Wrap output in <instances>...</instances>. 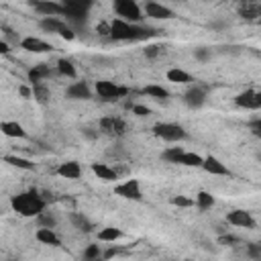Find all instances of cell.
I'll list each match as a JSON object with an SVG mask.
<instances>
[{
	"label": "cell",
	"mask_w": 261,
	"mask_h": 261,
	"mask_svg": "<svg viewBox=\"0 0 261 261\" xmlns=\"http://www.w3.org/2000/svg\"><path fill=\"white\" fill-rule=\"evenodd\" d=\"M155 35H159V31L151 29V27L133 24L122 18L110 20V39H114V41H143V39H149Z\"/></svg>",
	"instance_id": "cell-1"
},
{
	"label": "cell",
	"mask_w": 261,
	"mask_h": 261,
	"mask_svg": "<svg viewBox=\"0 0 261 261\" xmlns=\"http://www.w3.org/2000/svg\"><path fill=\"white\" fill-rule=\"evenodd\" d=\"M10 206L14 212H18L20 216H39L45 212V200L35 192V190H29V192H20L16 196H12L10 200Z\"/></svg>",
	"instance_id": "cell-2"
},
{
	"label": "cell",
	"mask_w": 261,
	"mask_h": 261,
	"mask_svg": "<svg viewBox=\"0 0 261 261\" xmlns=\"http://www.w3.org/2000/svg\"><path fill=\"white\" fill-rule=\"evenodd\" d=\"M153 135L167 143H179V141L188 139L186 128L177 122H157V124H153Z\"/></svg>",
	"instance_id": "cell-3"
},
{
	"label": "cell",
	"mask_w": 261,
	"mask_h": 261,
	"mask_svg": "<svg viewBox=\"0 0 261 261\" xmlns=\"http://www.w3.org/2000/svg\"><path fill=\"white\" fill-rule=\"evenodd\" d=\"M112 8L118 14V18H122L126 22H133V24H141V20L145 18L141 6L135 0H114Z\"/></svg>",
	"instance_id": "cell-4"
},
{
	"label": "cell",
	"mask_w": 261,
	"mask_h": 261,
	"mask_svg": "<svg viewBox=\"0 0 261 261\" xmlns=\"http://www.w3.org/2000/svg\"><path fill=\"white\" fill-rule=\"evenodd\" d=\"M94 90H96V94H98L102 100H108V102L120 100V98H124V96L128 94V88L118 86V84H114V82H110V80H98L96 86H94Z\"/></svg>",
	"instance_id": "cell-5"
},
{
	"label": "cell",
	"mask_w": 261,
	"mask_h": 261,
	"mask_svg": "<svg viewBox=\"0 0 261 261\" xmlns=\"http://www.w3.org/2000/svg\"><path fill=\"white\" fill-rule=\"evenodd\" d=\"M39 27L45 31V33H55V35H59V37H63V39H67V41H71L75 35H73V31H71V27L67 24V22H63L61 18H41L39 20Z\"/></svg>",
	"instance_id": "cell-6"
},
{
	"label": "cell",
	"mask_w": 261,
	"mask_h": 261,
	"mask_svg": "<svg viewBox=\"0 0 261 261\" xmlns=\"http://www.w3.org/2000/svg\"><path fill=\"white\" fill-rule=\"evenodd\" d=\"M98 128H100V133H104V135L122 137V135L126 133V122H124L120 116H104V118H100Z\"/></svg>",
	"instance_id": "cell-7"
},
{
	"label": "cell",
	"mask_w": 261,
	"mask_h": 261,
	"mask_svg": "<svg viewBox=\"0 0 261 261\" xmlns=\"http://www.w3.org/2000/svg\"><path fill=\"white\" fill-rule=\"evenodd\" d=\"M114 194L124 198V200H133V202H139L143 200V192H141V184L139 179H126L122 184H118L114 188Z\"/></svg>",
	"instance_id": "cell-8"
},
{
	"label": "cell",
	"mask_w": 261,
	"mask_h": 261,
	"mask_svg": "<svg viewBox=\"0 0 261 261\" xmlns=\"http://www.w3.org/2000/svg\"><path fill=\"white\" fill-rule=\"evenodd\" d=\"M90 2H63V14L73 20V22H84L88 18V10H90Z\"/></svg>",
	"instance_id": "cell-9"
},
{
	"label": "cell",
	"mask_w": 261,
	"mask_h": 261,
	"mask_svg": "<svg viewBox=\"0 0 261 261\" xmlns=\"http://www.w3.org/2000/svg\"><path fill=\"white\" fill-rule=\"evenodd\" d=\"M31 6L43 18H59L63 14V4H59L55 0H37V2H31Z\"/></svg>",
	"instance_id": "cell-10"
},
{
	"label": "cell",
	"mask_w": 261,
	"mask_h": 261,
	"mask_svg": "<svg viewBox=\"0 0 261 261\" xmlns=\"http://www.w3.org/2000/svg\"><path fill=\"white\" fill-rule=\"evenodd\" d=\"M206 92H208L206 86H202V84H192V86L186 90V94H184V102H186L190 108H202L204 102H206Z\"/></svg>",
	"instance_id": "cell-11"
},
{
	"label": "cell",
	"mask_w": 261,
	"mask_h": 261,
	"mask_svg": "<svg viewBox=\"0 0 261 261\" xmlns=\"http://www.w3.org/2000/svg\"><path fill=\"white\" fill-rule=\"evenodd\" d=\"M143 10H145V14H147L149 18H157V20H169V18L175 16V12H173L169 6L159 4V2H153V0L145 2V4H143Z\"/></svg>",
	"instance_id": "cell-12"
},
{
	"label": "cell",
	"mask_w": 261,
	"mask_h": 261,
	"mask_svg": "<svg viewBox=\"0 0 261 261\" xmlns=\"http://www.w3.org/2000/svg\"><path fill=\"white\" fill-rule=\"evenodd\" d=\"M226 220H228V224H232V226H241V228H255V218L251 216V212H249V210H241V208L230 210V212L226 214Z\"/></svg>",
	"instance_id": "cell-13"
},
{
	"label": "cell",
	"mask_w": 261,
	"mask_h": 261,
	"mask_svg": "<svg viewBox=\"0 0 261 261\" xmlns=\"http://www.w3.org/2000/svg\"><path fill=\"white\" fill-rule=\"evenodd\" d=\"M237 12L241 18L245 20H261V2H251V0H245L237 6Z\"/></svg>",
	"instance_id": "cell-14"
},
{
	"label": "cell",
	"mask_w": 261,
	"mask_h": 261,
	"mask_svg": "<svg viewBox=\"0 0 261 261\" xmlns=\"http://www.w3.org/2000/svg\"><path fill=\"white\" fill-rule=\"evenodd\" d=\"M234 102H237L239 108H245V110H259V108H261L255 90H245V92H241V94L234 98Z\"/></svg>",
	"instance_id": "cell-15"
},
{
	"label": "cell",
	"mask_w": 261,
	"mask_h": 261,
	"mask_svg": "<svg viewBox=\"0 0 261 261\" xmlns=\"http://www.w3.org/2000/svg\"><path fill=\"white\" fill-rule=\"evenodd\" d=\"M20 47H22L24 51H29V53H47V51L53 49L47 41H43V39H39V37H24V39L20 41Z\"/></svg>",
	"instance_id": "cell-16"
},
{
	"label": "cell",
	"mask_w": 261,
	"mask_h": 261,
	"mask_svg": "<svg viewBox=\"0 0 261 261\" xmlns=\"http://www.w3.org/2000/svg\"><path fill=\"white\" fill-rule=\"evenodd\" d=\"M65 96L69 100H90L92 98V92H90V88H88L86 82H73V84L67 86Z\"/></svg>",
	"instance_id": "cell-17"
},
{
	"label": "cell",
	"mask_w": 261,
	"mask_h": 261,
	"mask_svg": "<svg viewBox=\"0 0 261 261\" xmlns=\"http://www.w3.org/2000/svg\"><path fill=\"white\" fill-rule=\"evenodd\" d=\"M202 169H204V171H208V173H212V175H228V173H230V171H228V167H226L220 159H216L214 155L204 157Z\"/></svg>",
	"instance_id": "cell-18"
},
{
	"label": "cell",
	"mask_w": 261,
	"mask_h": 261,
	"mask_svg": "<svg viewBox=\"0 0 261 261\" xmlns=\"http://www.w3.org/2000/svg\"><path fill=\"white\" fill-rule=\"evenodd\" d=\"M0 130H2V135L12 137V139H24L27 137V130L16 120H2L0 122Z\"/></svg>",
	"instance_id": "cell-19"
},
{
	"label": "cell",
	"mask_w": 261,
	"mask_h": 261,
	"mask_svg": "<svg viewBox=\"0 0 261 261\" xmlns=\"http://www.w3.org/2000/svg\"><path fill=\"white\" fill-rule=\"evenodd\" d=\"M57 173L65 179H77L82 175V165L77 161H65L57 167Z\"/></svg>",
	"instance_id": "cell-20"
},
{
	"label": "cell",
	"mask_w": 261,
	"mask_h": 261,
	"mask_svg": "<svg viewBox=\"0 0 261 261\" xmlns=\"http://www.w3.org/2000/svg\"><path fill=\"white\" fill-rule=\"evenodd\" d=\"M92 171H94V175L98 177V179H102V181H114V179H118V173L112 169V167H108L106 163H92Z\"/></svg>",
	"instance_id": "cell-21"
},
{
	"label": "cell",
	"mask_w": 261,
	"mask_h": 261,
	"mask_svg": "<svg viewBox=\"0 0 261 261\" xmlns=\"http://www.w3.org/2000/svg\"><path fill=\"white\" fill-rule=\"evenodd\" d=\"M49 75H51V69H49L47 63H39V65H35V67L29 71V80H31L33 86L43 84V80H47Z\"/></svg>",
	"instance_id": "cell-22"
},
{
	"label": "cell",
	"mask_w": 261,
	"mask_h": 261,
	"mask_svg": "<svg viewBox=\"0 0 261 261\" xmlns=\"http://www.w3.org/2000/svg\"><path fill=\"white\" fill-rule=\"evenodd\" d=\"M35 237H37V241H39V243L49 245V247H59V245H61V241H59V237L55 234V230H53V228H39Z\"/></svg>",
	"instance_id": "cell-23"
},
{
	"label": "cell",
	"mask_w": 261,
	"mask_h": 261,
	"mask_svg": "<svg viewBox=\"0 0 261 261\" xmlns=\"http://www.w3.org/2000/svg\"><path fill=\"white\" fill-rule=\"evenodd\" d=\"M165 75H167V80L173 82V84H192V82H194L192 75H190L188 71L179 69V67H171V69H167Z\"/></svg>",
	"instance_id": "cell-24"
},
{
	"label": "cell",
	"mask_w": 261,
	"mask_h": 261,
	"mask_svg": "<svg viewBox=\"0 0 261 261\" xmlns=\"http://www.w3.org/2000/svg\"><path fill=\"white\" fill-rule=\"evenodd\" d=\"M4 163L12 165V167H18V169H35V163L31 159H24V157H18V155H4Z\"/></svg>",
	"instance_id": "cell-25"
},
{
	"label": "cell",
	"mask_w": 261,
	"mask_h": 261,
	"mask_svg": "<svg viewBox=\"0 0 261 261\" xmlns=\"http://www.w3.org/2000/svg\"><path fill=\"white\" fill-rule=\"evenodd\" d=\"M141 92H143L145 96L155 98V100H167V98H169V92H167L163 86H157V84H149V86H145Z\"/></svg>",
	"instance_id": "cell-26"
},
{
	"label": "cell",
	"mask_w": 261,
	"mask_h": 261,
	"mask_svg": "<svg viewBox=\"0 0 261 261\" xmlns=\"http://www.w3.org/2000/svg\"><path fill=\"white\" fill-rule=\"evenodd\" d=\"M69 220H71V224L77 228V230H82V232H90L92 228H94V224L88 220V216H84L82 212H73L71 216H69Z\"/></svg>",
	"instance_id": "cell-27"
},
{
	"label": "cell",
	"mask_w": 261,
	"mask_h": 261,
	"mask_svg": "<svg viewBox=\"0 0 261 261\" xmlns=\"http://www.w3.org/2000/svg\"><path fill=\"white\" fill-rule=\"evenodd\" d=\"M118 239H122V230L116 226H106L98 232V241H102V243H114Z\"/></svg>",
	"instance_id": "cell-28"
},
{
	"label": "cell",
	"mask_w": 261,
	"mask_h": 261,
	"mask_svg": "<svg viewBox=\"0 0 261 261\" xmlns=\"http://www.w3.org/2000/svg\"><path fill=\"white\" fill-rule=\"evenodd\" d=\"M202 163H204V157L194 151H186L179 159V165H186V167H202Z\"/></svg>",
	"instance_id": "cell-29"
},
{
	"label": "cell",
	"mask_w": 261,
	"mask_h": 261,
	"mask_svg": "<svg viewBox=\"0 0 261 261\" xmlns=\"http://www.w3.org/2000/svg\"><path fill=\"white\" fill-rule=\"evenodd\" d=\"M214 196L210 194V192H198L196 194V206H198V210H202V212H206V210H210L212 206H214Z\"/></svg>",
	"instance_id": "cell-30"
},
{
	"label": "cell",
	"mask_w": 261,
	"mask_h": 261,
	"mask_svg": "<svg viewBox=\"0 0 261 261\" xmlns=\"http://www.w3.org/2000/svg\"><path fill=\"white\" fill-rule=\"evenodd\" d=\"M31 88H33V98H35L39 104L49 102V98H51V90H49V86H45V84H37V86H31Z\"/></svg>",
	"instance_id": "cell-31"
},
{
	"label": "cell",
	"mask_w": 261,
	"mask_h": 261,
	"mask_svg": "<svg viewBox=\"0 0 261 261\" xmlns=\"http://www.w3.org/2000/svg\"><path fill=\"white\" fill-rule=\"evenodd\" d=\"M184 153H186V151H184L181 147H167V149L161 153V159H165L167 163H177V165H179V159H181Z\"/></svg>",
	"instance_id": "cell-32"
},
{
	"label": "cell",
	"mask_w": 261,
	"mask_h": 261,
	"mask_svg": "<svg viewBox=\"0 0 261 261\" xmlns=\"http://www.w3.org/2000/svg\"><path fill=\"white\" fill-rule=\"evenodd\" d=\"M57 71H59L61 75H65V77H75V75H77L75 65H73L69 59H65V57H61V59L57 61Z\"/></svg>",
	"instance_id": "cell-33"
},
{
	"label": "cell",
	"mask_w": 261,
	"mask_h": 261,
	"mask_svg": "<svg viewBox=\"0 0 261 261\" xmlns=\"http://www.w3.org/2000/svg\"><path fill=\"white\" fill-rule=\"evenodd\" d=\"M100 255H102V251H100V245H88L86 249H84V253H82V259L84 261H98L100 259Z\"/></svg>",
	"instance_id": "cell-34"
},
{
	"label": "cell",
	"mask_w": 261,
	"mask_h": 261,
	"mask_svg": "<svg viewBox=\"0 0 261 261\" xmlns=\"http://www.w3.org/2000/svg\"><path fill=\"white\" fill-rule=\"evenodd\" d=\"M37 224H39V228H55L57 220L51 212H43V214L37 216Z\"/></svg>",
	"instance_id": "cell-35"
},
{
	"label": "cell",
	"mask_w": 261,
	"mask_h": 261,
	"mask_svg": "<svg viewBox=\"0 0 261 261\" xmlns=\"http://www.w3.org/2000/svg\"><path fill=\"white\" fill-rule=\"evenodd\" d=\"M171 204L173 206H181V208H190V206H196V200H192L188 196H173L171 198Z\"/></svg>",
	"instance_id": "cell-36"
},
{
	"label": "cell",
	"mask_w": 261,
	"mask_h": 261,
	"mask_svg": "<svg viewBox=\"0 0 261 261\" xmlns=\"http://www.w3.org/2000/svg\"><path fill=\"white\" fill-rule=\"evenodd\" d=\"M247 255L253 261H261V247H259V243H249L247 245Z\"/></svg>",
	"instance_id": "cell-37"
},
{
	"label": "cell",
	"mask_w": 261,
	"mask_h": 261,
	"mask_svg": "<svg viewBox=\"0 0 261 261\" xmlns=\"http://www.w3.org/2000/svg\"><path fill=\"white\" fill-rule=\"evenodd\" d=\"M194 57H196L198 61H208V59H210V49H206V47H198V49L194 51Z\"/></svg>",
	"instance_id": "cell-38"
},
{
	"label": "cell",
	"mask_w": 261,
	"mask_h": 261,
	"mask_svg": "<svg viewBox=\"0 0 261 261\" xmlns=\"http://www.w3.org/2000/svg\"><path fill=\"white\" fill-rule=\"evenodd\" d=\"M130 110H133L137 116H149V114H151V110H149L147 106H143V104H133Z\"/></svg>",
	"instance_id": "cell-39"
},
{
	"label": "cell",
	"mask_w": 261,
	"mask_h": 261,
	"mask_svg": "<svg viewBox=\"0 0 261 261\" xmlns=\"http://www.w3.org/2000/svg\"><path fill=\"white\" fill-rule=\"evenodd\" d=\"M96 31H98V35L100 37H110V22H100L98 27H96Z\"/></svg>",
	"instance_id": "cell-40"
},
{
	"label": "cell",
	"mask_w": 261,
	"mask_h": 261,
	"mask_svg": "<svg viewBox=\"0 0 261 261\" xmlns=\"http://www.w3.org/2000/svg\"><path fill=\"white\" fill-rule=\"evenodd\" d=\"M143 53H145V57H147V59H153V57H157V55H159V47H157V45H147Z\"/></svg>",
	"instance_id": "cell-41"
},
{
	"label": "cell",
	"mask_w": 261,
	"mask_h": 261,
	"mask_svg": "<svg viewBox=\"0 0 261 261\" xmlns=\"http://www.w3.org/2000/svg\"><path fill=\"white\" fill-rule=\"evenodd\" d=\"M18 94H20L22 98H33V88H29V86H18Z\"/></svg>",
	"instance_id": "cell-42"
},
{
	"label": "cell",
	"mask_w": 261,
	"mask_h": 261,
	"mask_svg": "<svg viewBox=\"0 0 261 261\" xmlns=\"http://www.w3.org/2000/svg\"><path fill=\"white\" fill-rule=\"evenodd\" d=\"M251 130H253V135L261 137V118H259V120H253V122H251Z\"/></svg>",
	"instance_id": "cell-43"
},
{
	"label": "cell",
	"mask_w": 261,
	"mask_h": 261,
	"mask_svg": "<svg viewBox=\"0 0 261 261\" xmlns=\"http://www.w3.org/2000/svg\"><path fill=\"white\" fill-rule=\"evenodd\" d=\"M220 243H224V245H234V243H239V239H237V237H220Z\"/></svg>",
	"instance_id": "cell-44"
},
{
	"label": "cell",
	"mask_w": 261,
	"mask_h": 261,
	"mask_svg": "<svg viewBox=\"0 0 261 261\" xmlns=\"http://www.w3.org/2000/svg\"><path fill=\"white\" fill-rule=\"evenodd\" d=\"M116 253H118V249H116V247H110L108 251H104V259H112Z\"/></svg>",
	"instance_id": "cell-45"
},
{
	"label": "cell",
	"mask_w": 261,
	"mask_h": 261,
	"mask_svg": "<svg viewBox=\"0 0 261 261\" xmlns=\"http://www.w3.org/2000/svg\"><path fill=\"white\" fill-rule=\"evenodd\" d=\"M8 51H10V45H8V43L2 39V41H0V53H2V55H6Z\"/></svg>",
	"instance_id": "cell-46"
},
{
	"label": "cell",
	"mask_w": 261,
	"mask_h": 261,
	"mask_svg": "<svg viewBox=\"0 0 261 261\" xmlns=\"http://www.w3.org/2000/svg\"><path fill=\"white\" fill-rule=\"evenodd\" d=\"M257 98H259V104H261V92H257Z\"/></svg>",
	"instance_id": "cell-47"
},
{
	"label": "cell",
	"mask_w": 261,
	"mask_h": 261,
	"mask_svg": "<svg viewBox=\"0 0 261 261\" xmlns=\"http://www.w3.org/2000/svg\"><path fill=\"white\" fill-rule=\"evenodd\" d=\"M257 159H259V161H261V153H259V155H257Z\"/></svg>",
	"instance_id": "cell-48"
},
{
	"label": "cell",
	"mask_w": 261,
	"mask_h": 261,
	"mask_svg": "<svg viewBox=\"0 0 261 261\" xmlns=\"http://www.w3.org/2000/svg\"><path fill=\"white\" fill-rule=\"evenodd\" d=\"M184 261H192V259H184Z\"/></svg>",
	"instance_id": "cell-49"
},
{
	"label": "cell",
	"mask_w": 261,
	"mask_h": 261,
	"mask_svg": "<svg viewBox=\"0 0 261 261\" xmlns=\"http://www.w3.org/2000/svg\"><path fill=\"white\" fill-rule=\"evenodd\" d=\"M259 247H261V243H259Z\"/></svg>",
	"instance_id": "cell-50"
},
{
	"label": "cell",
	"mask_w": 261,
	"mask_h": 261,
	"mask_svg": "<svg viewBox=\"0 0 261 261\" xmlns=\"http://www.w3.org/2000/svg\"><path fill=\"white\" fill-rule=\"evenodd\" d=\"M259 24H261V20H259Z\"/></svg>",
	"instance_id": "cell-51"
}]
</instances>
